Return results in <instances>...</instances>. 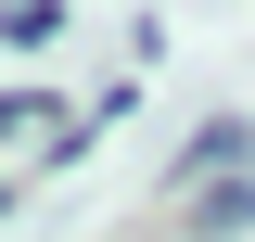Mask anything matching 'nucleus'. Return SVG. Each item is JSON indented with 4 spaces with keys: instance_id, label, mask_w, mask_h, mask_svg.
I'll use <instances>...</instances> for the list:
<instances>
[{
    "instance_id": "obj_5",
    "label": "nucleus",
    "mask_w": 255,
    "mask_h": 242,
    "mask_svg": "<svg viewBox=\"0 0 255 242\" xmlns=\"http://www.w3.org/2000/svg\"><path fill=\"white\" fill-rule=\"evenodd\" d=\"M0 217H13V179H0Z\"/></svg>"
},
{
    "instance_id": "obj_3",
    "label": "nucleus",
    "mask_w": 255,
    "mask_h": 242,
    "mask_svg": "<svg viewBox=\"0 0 255 242\" xmlns=\"http://www.w3.org/2000/svg\"><path fill=\"white\" fill-rule=\"evenodd\" d=\"M51 26H64V0H0V38H13V51H38Z\"/></svg>"
},
{
    "instance_id": "obj_2",
    "label": "nucleus",
    "mask_w": 255,
    "mask_h": 242,
    "mask_svg": "<svg viewBox=\"0 0 255 242\" xmlns=\"http://www.w3.org/2000/svg\"><path fill=\"white\" fill-rule=\"evenodd\" d=\"M191 230H204V242H243V230H255V179H217V191H191Z\"/></svg>"
},
{
    "instance_id": "obj_1",
    "label": "nucleus",
    "mask_w": 255,
    "mask_h": 242,
    "mask_svg": "<svg viewBox=\"0 0 255 242\" xmlns=\"http://www.w3.org/2000/svg\"><path fill=\"white\" fill-rule=\"evenodd\" d=\"M243 166H255V127H243V115H204V127L179 140V179H243Z\"/></svg>"
},
{
    "instance_id": "obj_4",
    "label": "nucleus",
    "mask_w": 255,
    "mask_h": 242,
    "mask_svg": "<svg viewBox=\"0 0 255 242\" xmlns=\"http://www.w3.org/2000/svg\"><path fill=\"white\" fill-rule=\"evenodd\" d=\"M13 127H64V115H51V90H0V140H13Z\"/></svg>"
}]
</instances>
